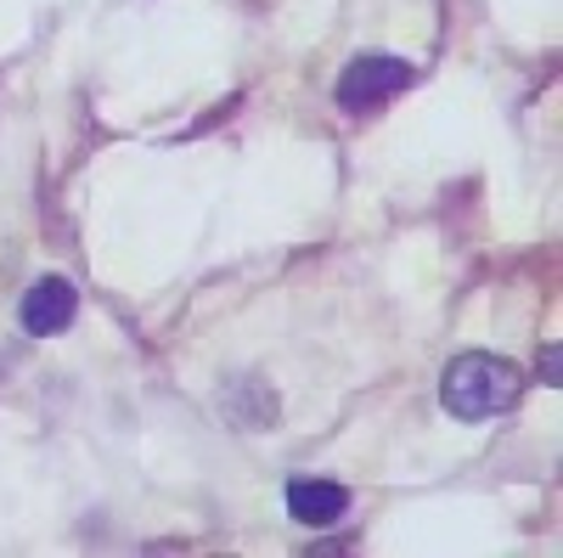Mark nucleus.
Here are the masks:
<instances>
[{"label": "nucleus", "mask_w": 563, "mask_h": 558, "mask_svg": "<svg viewBox=\"0 0 563 558\" xmlns=\"http://www.w3.org/2000/svg\"><path fill=\"white\" fill-rule=\"evenodd\" d=\"M74 316H79V294H74L68 276H40V283L23 294V310H18L23 333H34V339L68 333V328H74Z\"/></svg>", "instance_id": "nucleus-3"}, {"label": "nucleus", "mask_w": 563, "mask_h": 558, "mask_svg": "<svg viewBox=\"0 0 563 558\" xmlns=\"http://www.w3.org/2000/svg\"><path fill=\"white\" fill-rule=\"evenodd\" d=\"M519 395H525L519 366L501 361V355H485V350L456 355V361L445 366V379H440V401H445L451 417H462V424L496 417V412H507Z\"/></svg>", "instance_id": "nucleus-1"}, {"label": "nucleus", "mask_w": 563, "mask_h": 558, "mask_svg": "<svg viewBox=\"0 0 563 558\" xmlns=\"http://www.w3.org/2000/svg\"><path fill=\"white\" fill-rule=\"evenodd\" d=\"M406 85H411V63H406V57H355V63L339 74L333 97H339L344 113H372V108L395 102Z\"/></svg>", "instance_id": "nucleus-2"}, {"label": "nucleus", "mask_w": 563, "mask_h": 558, "mask_svg": "<svg viewBox=\"0 0 563 558\" xmlns=\"http://www.w3.org/2000/svg\"><path fill=\"white\" fill-rule=\"evenodd\" d=\"M288 514L299 525L327 530V525H339L350 514V491L333 485V480H288Z\"/></svg>", "instance_id": "nucleus-4"}]
</instances>
